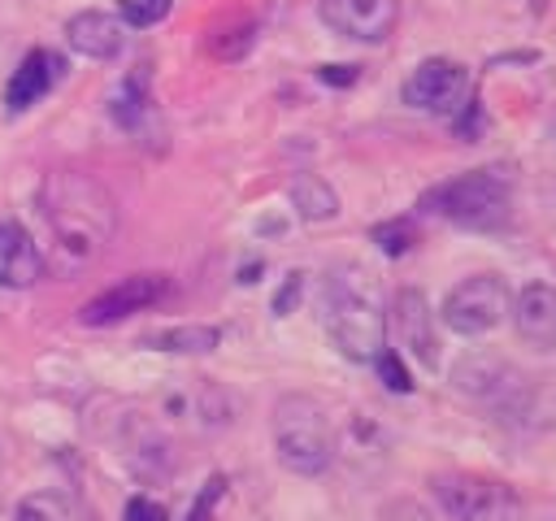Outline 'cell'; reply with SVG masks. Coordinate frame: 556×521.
Returning a JSON list of instances; mask_svg holds the SVG:
<instances>
[{"label":"cell","instance_id":"obj_14","mask_svg":"<svg viewBox=\"0 0 556 521\" xmlns=\"http://www.w3.org/2000/svg\"><path fill=\"white\" fill-rule=\"evenodd\" d=\"M65 39L74 52H83L91 61H113L126 43V22L104 13V9H83L65 22Z\"/></svg>","mask_w":556,"mask_h":521},{"label":"cell","instance_id":"obj_5","mask_svg":"<svg viewBox=\"0 0 556 521\" xmlns=\"http://www.w3.org/2000/svg\"><path fill=\"white\" fill-rule=\"evenodd\" d=\"M430 491L452 521H521V495L500 478L452 469L434 473Z\"/></svg>","mask_w":556,"mask_h":521},{"label":"cell","instance_id":"obj_8","mask_svg":"<svg viewBox=\"0 0 556 521\" xmlns=\"http://www.w3.org/2000/svg\"><path fill=\"white\" fill-rule=\"evenodd\" d=\"M169 291V278L165 274H126L117 278L113 287H104L100 295H91L83 308H78V321L83 326H113V321H126L130 313H143L152 304H161Z\"/></svg>","mask_w":556,"mask_h":521},{"label":"cell","instance_id":"obj_7","mask_svg":"<svg viewBox=\"0 0 556 521\" xmlns=\"http://www.w3.org/2000/svg\"><path fill=\"white\" fill-rule=\"evenodd\" d=\"M465 91H469V69L460 61H447V56L421 61L404 78V87H400L404 104L408 109H421V113H456V109H465L460 104Z\"/></svg>","mask_w":556,"mask_h":521},{"label":"cell","instance_id":"obj_13","mask_svg":"<svg viewBox=\"0 0 556 521\" xmlns=\"http://www.w3.org/2000/svg\"><path fill=\"white\" fill-rule=\"evenodd\" d=\"M43 274V252L30 239V230L13 217H0V287L26 291Z\"/></svg>","mask_w":556,"mask_h":521},{"label":"cell","instance_id":"obj_22","mask_svg":"<svg viewBox=\"0 0 556 521\" xmlns=\"http://www.w3.org/2000/svg\"><path fill=\"white\" fill-rule=\"evenodd\" d=\"M374 365H378V378L387 382V391H395V395H408V391H413V378H408V369H404L400 352L382 347V352L374 356Z\"/></svg>","mask_w":556,"mask_h":521},{"label":"cell","instance_id":"obj_11","mask_svg":"<svg viewBox=\"0 0 556 521\" xmlns=\"http://www.w3.org/2000/svg\"><path fill=\"white\" fill-rule=\"evenodd\" d=\"M452 382H456V391H465L473 399H491L500 408H508V404H517L526 395V378L504 356H482V352L456 360L452 365Z\"/></svg>","mask_w":556,"mask_h":521},{"label":"cell","instance_id":"obj_24","mask_svg":"<svg viewBox=\"0 0 556 521\" xmlns=\"http://www.w3.org/2000/svg\"><path fill=\"white\" fill-rule=\"evenodd\" d=\"M222 495H226V478L217 473V478H208V482L200 486V495H195V504H191V512H187V521H208Z\"/></svg>","mask_w":556,"mask_h":521},{"label":"cell","instance_id":"obj_19","mask_svg":"<svg viewBox=\"0 0 556 521\" xmlns=\"http://www.w3.org/2000/svg\"><path fill=\"white\" fill-rule=\"evenodd\" d=\"M252 43H256V22L252 17H230V22L208 30V52L217 61H239V56L252 52Z\"/></svg>","mask_w":556,"mask_h":521},{"label":"cell","instance_id":"obj_16","mask_svg":"<svg viewBox=\"0 0 556 521\" xmlns=\"http://www.w3.org/2000/svg\"><path fill=\"white\" fill-rule=\"evenodd\" d=\"M217 343H222V330L217 326H165V330L143 334V347H152V352H178V356H200V352H213Z\"/></svg>","mask_w":556,"mask_h":521},{"label":"cell","instance_id":"obj_10","mask_svg":"<svg viewBox=\"0 0 556 521\" xmlns=\"http://www.w3.org/2000/svg\"><path fill=\"white\" fill-rule=\"evenodd\" d=\"M391 326H395V339L400 347L421 365V369H434L439 365V330H434V313L426 304V295L417 287H400L395 300H391Z\"/></svg>","mask_w":556,"mask_h":521},{"label":"cell","instance_id":"obj_21","mask_svg":"<svg viewBox=\"0 0 556 521\" xmlns=\"http://www.w3.org/2000/svg\"><path fill=\"white\" fill-rule=\"evenodd\" d=\"M13 521H65V504L56 495H26L17 499Z\"/></svg>","mask_w":556,"mask_h":521},{"label":"cell","instance_id":"obj_29","mask_svg":"<svg viewBox=\"0 0 556 521\" xmlns=\"http://www.w3.org/2000/svg\"><path fill=\"white\" fill-rule=\"evenodd\" d=\"M0 465H4V443H0Z\"/></svg>","mask_w":556,"mask_h":521},{"label":"cell","instance_id":"obj_2","mask_svg":"<svg viewBox=\"0 0 556 521\" xmlns=\"http://www.w3.org/2000/svg\"><path fill=\"white\" fill-rule=\"evenodd\" d=\"M321 321L339 356L356 365L374 360L387 347V313L374 274L361 265H334L321 282Z\"/></svg>","mask_w":556,"mask_h":521},{"label":"cell","instance_id":"obj_26","mask_svg":"<svg viewBox=\"0 0 556 521\" xmlns=\"http://www.w3.org/2000/svg\"><path fill=\"white\" fill-rule=\"evenodd\" d=\"M382 521H434V517L417 499H391L387 512H382Z\"/></svg>","mask_w":556,"mask_h":521},{"label":"cell","instance_id":"obj_9","mask_svg":"<svg viewBox=\"0 0 556 521\" xmlns=\"http://www.w3.org/2000/svg\"><path fill=\"white\" fill-rule=\"evenodd\" d=\"M317 17L343 39L382 43L400 22V0H321Z\"/></svg>","mask_w":556,"mask_h":521},{"label":"cell","instance_id":"obj_15","mask_svg":"<svg viewBox=\"0 0 556 521\" xmlns=\"http://www.w3.org/2000/svg\"><path fill=\"white\" fill-rule=\"evenodd\" d=\"M56 74H61V56H52V52H43V48L26 52V56H22V65L13 69L9 87H4V109H9V113L30 109L35 100H43V96H48V87L56 82Z\"/></svg>","mask_w":556,"mask_h":521},{"label":"cell","instance_id":"obj_28","mask_svg":"<svg viewBox=\"0 0 556 521\" xmlns=\"http://www.w3.org/2000/svg\"><path fill=\"white\" fill-rule=\"evenodd\" d=\"M317 78L321 82H334V87H348V82H356V65H321Z\"/></svg>","mask_w":556,"mask_h":521},{"label":"cell","instance_id":"obj_27","mask_svg":"<svg viewBox=\"0 0 556 521\" xmlns=\"http://www.w3.org/2000/svg\"><path fill=\"white\" fill-rule=\"evenodd\" d=\"M300 287H304V274H287L282 291L274 295V313H278V317H287V313L295 308V300H300Z\"/></svg>","mask_w":556,"mask_h":521},{"label":"cell","instance_id":"obj_4","mask_svg":"<svg viewBox=\"0 0 556 521\" xmlns=\"http://www.w3.org/2000/svg\"><path fill=\"white\" fill-rule=\"evenodd\" d=\"M421 208L460 230H500L513 217V187L500 169H469L421 195Z\"/></svg>","mask_w":556,"mask_h":521},{"label":"cell","instance_id":"obj_17","mask_svg":"<svg viewBox=\"0 0 556 521\" xmlns=\"http://www.w3.org/2000/svg\"><path fill=\"white\" fill-rule=\"evenodd\" d=\"M291 204L304 221H330L339 213V195L321 174H300L291 182Z\"/></svg>","mask_w":556,"mask_h":521},{"label":"cell","instance_id":"obj_3","mask_svg":"<svg viewBox=\"0 0 556 521\" xmlns=\"http://www.w3.org/2000/svg\"><path fill=\"white\" fill-rule=\"evenodd\" d=\"M334 425L313 395H282L274 404V456L300 478H317L334 465Z\"/></svg>","mask_w":556,"mask_h":521},{"label":"cell","instance_id":"obj_18","mask_svg":"<svg viewBox=\"0 0 556 521\" xmlns=\"http://www.w3.org/2000/svg\"><path fill=\"white\" fill-rule=\"evenodd\" d=\"M143 113H148V74H143V65H139V69L126 74V78L117 82V91L109 96V117H113L122 130H135V126L143 122Z\"/></svg>","mask_w":556,"mask_h":521},{"label":"cell","instance_id":"obj_20","mask_svg":"<svg viewBox=\"0 0 556 521\" xmlns=\"http://www.w3.org/2000/svg\"><path fill=\"white\" fill-rule=\"evenodd\" d=\"M374 243H378L387 256H404V252H408V243H417V230H413V221H408V217H395V221L374 226Z\"/></svg>","mask_w":556,"mask_h":521},{"label":"cell","instance_id":"obj_25","mask_svg":"<svg viewBox=\"0 0 556 521\" xmlns=\"http://www.w3.org/2000/svg\"><path fill=\"white\" fill-rule=\"evenodd\" d=\"M122 521H169V512H165V504H161V499H148V495H130V499H126V512H122Z\"/></svg>","mask_w":556,"mask_h":521},{"label":"cell","instance_id":"obj_23","mask_svg":"<svg viewBox=\"0 0 556 521\" xmlns=\"http://www.w3.org/2000/svg\"><path fill=\"white\" fill-rule=\"evenodd\" d=\"M174 0H122V22L126 26H156L169 13Z\"/></svg>","mask_w":556,"mask_h":521},{"label":"cell","instance_id":"obj_1","mask_svg":"<svg viewBox=\"0 0 556 521\" xmlns=\"http://www.w3.org/2000/svg\"><path fill=\"white\" fill-rule=\"evenodd\" d=\"M52 247L65 269H83L100 256V247L113 234V200L100 182L87 174H52L39 191Z\"/></svg>","mask_w":556,"mask_h":521},{"label":"cell","instance_id":"obj_6","mask_svg":"<svg viewBox=\"0 0 556 521\" xmlns=\"http://www.w3.org/2000/svg\"><path fill=\"white\" fill-rule=\"evenodd\" d=\"M504 313H508V287L500 274H473V278L456 282L443 300V326L465 339L495 330L504 321Z\"/></svg>","mask_w":556,"mask_h":521},{"label":"cell","instance_id":"obj_12","mask_svg":"<svg viewBox=\"0 0 556 521\" xmlns=\"http://www.w3.org/2000/svg\"><path fill=\"white\" fill-rule=\"evenodd\" d=\"M517 339L530 343L534 352H552L556 347V287L547 282H526L513 300H508Z\"/></svg>","mask_w":556,"mask_h":521}]
</instances>
